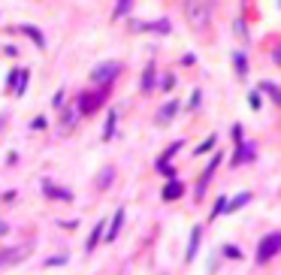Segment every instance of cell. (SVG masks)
<instances>
[{
  "label": "cell",
  "mask_w": 281,
  "mask_h": 275,
  "mask_svg": "<svg viewBox=\"0 0 281 275\" xmlns=\"http://www.w3.org/2000/svg\"><path fill=\"white\" fill-rule=\"evenodd\" d=\"M224 209H230V206H227V197H218V203H215V209H212V218H218Z\"/></svg>",
  "instance_id": "obj_19"
},
{
  "label": "cell",
  "mask_w": 281,
  "mask_h": 275,
  "mask_svg": "<svg viewBox=\"0 0 281 275\" xmlns=\"http://www.w3.org/2000/svg\"><path fill=\"white\" fill-rule=\"evenodd\" d=\"M115 118H118V112H115V109H109L106 127H103V139H112V133H115Z\"/></svg>",
  "instance_id": "obj_11"
},
{
  "label": "cell",
  "mask_w": 281,
  "mask_h": 275,
  "mask_svg": "<svg viewBox=\"0 0 281 275\" xmlns=\"http://www.w3.org/2000/svg\"><path fill=\"white\" fill-rule=\"evenodd\" d=\"M145 27H148V30H154V33H169V27H172V24H169L166 19H161V22H154V24H145Z\"/></svg>",
  "instance_id": "obj_16"
},
{
  "label": "cell",
  "mask_w": 281,
  "mask_h": 275,
  "mask_svg": "<svg viewBox=\"0 0 281 275\" xmlns=\"http://www.w3.org/2000/svg\"><path fill=\"white\" fill-rule=\"evenodd\" d=\"M103 224H106V221H97V224H94V230H91V239H88V251H94L97 239L103 236Z\"/></svg>",
  "instance_id": "obj_12"
},
{
  "label": "cell",
  "mask_w": 281,
  "mask_h": 275,
  "mask_svg": "<svg viewBox=\"0 0 281 275\" xmlns=\"http://www.w3.org/2000/svg\"><path fill=\"white\" fill-rule=\"evenodd\" d=\"M248 106H251V109H260V94H251V97H248Z\"/></svg>",
  "instance_id": "obj_27"
},
{
  "label": "cell",
  "mask_w": 281,
  "mask_h": 275,
  "mask_svg": "<svg viewBox=\"0 0 281 275\" xmlns=\"http://www.w3.org/2000/svg\"><path fill=\"white\" fill-rule=\"evenodd\" d=\"M109 182H112V169H103V173H100V182H97V184H100V187H106Z\"/></svg>",
  "instance_id": "obj_20"
},
{
  "label": "cell",
  "mask_w": 281,
  "mask_h": 275,
  "mask_svg": "<svg viewBox=\"0 0 281 275\" xmlns=\"http://www.w3.org/2000/svg\"><path fill=\"white\" fill-rule=\"evenodd\" d=\"M51 106H55V109H64V91H58L55 97H51Z\"/></svg>",
  "instance_id": "obj_22"
},
{
  "label": "cell",
  "mask_w": 281,
  "mask_h": 275,
  "mask_svg": "<svg viewBox=\"0 0 281 275\" xmlns=\"http://www.w3.org/2000/svg\"><path fill=\"white\" fill-rule=\"evenodd\" d=\"M251 200V194H239L233 203H230V209H227V212H233V209H239V206H245V203H248Z\"/></svg>",
  "instance_id": "obj_18"
},
{
  "label": "cell",
  "mask_w": 281,
  "mask_h": 275,
  "mask_svg": "<svg viewBox=\"0 0 281 275\" xmlns=\"http://www.w3.org/2000/svg\"><path fill=\"white\" fill-rule=\"evenodd\" d=\"M27 88V70H22V82H19V88H15V94H24Z\"/></svg>",
  "instance_id": "obj_24"
},
{
  "label": "cell",
  "mask_w": 281,
  "mask_h": 275,
  "mask_svg": "<svg viewBox=\"0 0 281 275\" xmlns=\"http://www.w3.org/2000/svg\"><path fill=\"white\" fill-rule=\"evenodd\" d=\"M182 194H185L182 182H169V184L164 187V200H175V197H182Z\"/></svg>",
  "instance_id": "obj_8"
},
{
  "label": "cell",
  "mask_w": 281,
  "mask_h": 275,
  "mask_svg": "<svg viewBox=\"0 0 281 275\" xmlns=\"http://www.w3.org/2000/svg\"><path fill=\"white\" fill-rule=\"evenodd\" d=\"M154 88V64H148V70L142 76V91H151Z\"/></svg>",
  "instance_id": "obj_14"
},
{
  "label": "cell",
  "mask_w": 281,
  "mask_h": 275,
  "mask_svg": "<svg viewBox=\"0 0 281 275\" xmlns=\"http://www.w3.org/2000/svg\"><path fill=\"white\" fill-rule=\"evenodd\" d=\"M224 254H227V257H236V260L242 257V251H239L236 245H227V248H224Z\"/></svg>",
  "instance_id": "obj_25"
},
{
  "label": "cell",
  "mask_w": 281,
  "mask_h": 275,
  "mask_svg": "<svg viewBox=\"0 0 281 275\" xmlns=\"http://www.w3.org/2000/svg\"><path fill=\"white\" fill-rule=\"evenodd\" d=\"M61 263H67V257H64V254H58V257H48V260H46V266H61Z\"/></svg>",
  "instance_id": "obj_21"
},
{
  "label": "cell",
  "mask_w": 281,
  "mask_h": 275,
  "mask_svg": "<svg viewBox=\"0 0 281 275\" xmlns=\"http://www.w3.org/2000/svg\"><path fill=\"white\" fill-rule=\"evenodd\" d=\"M30 127H33V130H46V118H33Z\"/></svg>",
  "instance_id": "obj_26"
},
{
  "label": "cell",
  "mask_w": 281,
  "mask_h": 275,
  "mask_svg": "<svg viewBox=\"0 0 281 275\" xmlns=\"http://www.w3.org/2000/svg\"><path fill=\"white\" fill-rule=\"evenodd\" d=\"M233 64H236V73H239V79H245V73H248V61H245V55H242V51H236V55H233Z\"/></svg>",
  "instance_id": "obj_10"
},
{
  "label": "cell",
  "mask_w": 281,
  "mask_h": 275,
  "mask_svg": "<svg viewBox=\"0 0 281 275\" xmlns=\"http://www.w3.org/2000/svg\"><path fill=\"white\" fill-rule=\"evenodd\" d=\"M187 106H190V109H194V106H200V91H194V94H190V103H187Z\"/></svg>",
  "instance_id": "obj_28"
},
{
  "label": "cell",
  "mask_w": 281,
  "mask_h": 275,
  "mask_svg": "<svg viewBox=\"0 0 281 275\" xmlns=\"http://www.w3.org/2000/svg\"><path fill=\"white\" fill-rule=\"evenodd\" d=\"M43 187H46V194H48L51 200H61V203H70V200H73V191H67V187H55L51 182H46Z\"/></svg>",
  "instance_id": "obj_4"
},
{
  "label": "cell",
  "mask_w": 281,
  "mask_h": 275,
  "mask_svg": "<svg viewBox=\"0 0 281 275\" xmlns=\"http://www.w3.org/2000/svg\"><path fill=\"white\" fill-rule=\"evenodd\" d=\"M133 6V0H118V6H115V19H124V15L130 12Z\"/></svg>",
  "instance_id": "obj_15"
},
{
  "label": "cell",
  "mask_w": 281,
  "mask_h": 275,
  "mask_svg": "<svg viewBox=\"0 0 281 275\" xmlns=\"http://www.w3.org/2000/svg\"><path fill=\"white\" fill-rule=\"evenodd\" d=\"M175 109H179V103H166V106H164L161 112H157V124H166L169 118L175 115Z\"/></svg>",
  "instance_id": "obj_9"
},
{
  "label": "cell",
  "mask_w": 281,
  "mask_h": 275,
  "mask_svg": "<svg viewBox=\"0 0 281 275\" xmlns=\"http://www.w3.org/2000/svg\"><path fill=\"white\" fill-rule=\"evenodd\" d=\"M200 236H203V227H194L190 230V245H187V263L197 257V251H200Z\"/></svg>",
  "instance_id": "obj_6"
},
{
  "label": "cell",
  "mask_w": 281,
  "mask_h": 275,
  "mask_svg": "<svg viewBox=\"0 0 281 275\" xmlns=\"http://www.w3.org/2000/svg\"><path fill=\"white\" fill-rule=\"evenodd\" d=\"M19 30H22V33H27V37L37 43V46H43V43H46V40H43V33H40L37 27H30V24H24V27H19Z\"/></svg>",
  "instance_id": "obj_13"
},
{
  "label": "cell",
  "mask_w": 281,
  "mask_h": 275,
  "mask_svg": "<svg viewBox=\"0 0 281 275\" xmlns=\"http://www.w3.org/2000/svg\"><path fill=\"white\" fill-rule=\"evenodd\" d=\"M118 73H121V64H118V61H106V64L94 67L91 79H94L97 85H109V82H115V76H118Z\"/></svg>",
  "instance_id": "obj_2"
},
{
  "label": "cell",
  "mask_w": 281,
  "mask_h": 275,
  "mask_svg": "<svg viewBox=\"0 0 281 275\" xmlns=\"http://www.w3.org/2000/svg\"><path fill=\"white\" fill-rule=\"evenodd\" d=\"M263 91H266V94L278 103V106H281V88H275V85H269V82H263Z\"/></svg>",
  "instance_id": "obj_17"
},
{
  "label": "cell",
  "mask_w": 281,
  "mask_h": 275,
  "mask_svg": "<svg viewBox=\"0 0 281 275\" xmlns=\"http://www.w3.org/2000/svg\"><path fill=\"white\" fill-rule=\"evenodd\" d=\"M161 85H164V88H172V85H175V76H164Z\"/></svg>",
  "instance_id": "obj_29"
},
{
  "label": "cell",
  "mask_w": 281,
  "mask_h": 275,
  "mask_svg": "<svg viewBox=\"0 0 281 275\" xmlns=\"http://www.w3.org/2000/svg\"><path fill=\"white\" fill-rule=\"evenodd\" d=\"M187 15H190V22H194V27H206L209 24V9H203L197 0L187 3Z\"/></svg>",
  "instance_id": "obj_3"
},
{
  "label": "cell",
  "mask_w": 281,
  "mask_h": 275,
  "mask_svg": "<svg viewBox=\"0 0 281 275\" xmlns=\"http://www.w3.org/2000/svg\"><path fill=\"white\" fill-rule=\"evenodd\" d=\"M254 151H257V145H254V142H242V145H239V151H236V158H233V166H239V163H245V160H251V158H254Z\"/></svg>",
  "instance_id": "obj_5"
},
{
  "label": "cell",
  "mask_w": 281,
  "mask_h": 275,
  "mask_svg": "<svg viewBox=\"0 0 281 275\" xmlns=\"http://www.w3.org/2000/svg\"><path fill=\"white\" fill-rule=\"evenodd\" d=\"M121 224H124V209H118L115 215H112V227H109V233H106V239L112 242V239L121 233Z\"/></svg>",
  "instance_id": "obj_7"
},
{
  "label": "cell",
  "mask_w": 281,
  "mask_h": 275,
  "mask_svg": "<svg viewBox=\"0 0 281 275\" xmlns=\"http://www.w3.org/2000/svg\"><path fill=\"white\" fill-rule=\"evenodd\" d=\"M212 145H215V136H209V139H206V142H203V145L197 148V154H206V151H209V148H212Z\"/></svg>",
  "instance_id": "obj_23"
},
{
  "label": "cell",
  "mask_w": 281,
  "mask_h": 275,
  "mask_svg": "<svg viewBox=\"0 0 281 275\" xmlns=\"http://www.w3.org/2000/svg\"><path fill=\"white\" fill-rule=\"evenodd\" d=\"M257 248H260V251H257V263H269L272 257L281 251V233H269V236H263Z\"/></svg>",
  "instance_id": "obj_1"
}]
</instances>
